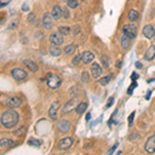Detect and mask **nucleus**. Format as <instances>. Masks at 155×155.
Masks as SVG:
<instances>
[{
	"mask_svg": "<svg viewBox=\"0 0 155 155\" xmlns=\"http://www.w3.org/2000/svg\"><path fill=\"white\" fill-rule=\"evenodd\" d=\"M50 42L52 45L55 46H60L63 44V37H62V34L60 32L59 33H53L50 35Z\"/></svg>",
	"mask_w": 155,
	"mask_h": 155,
	"instance_id": "9",
	"label": "nucleus"
},
{
	"mask_svg": "<svg viewBox=\"0 0 155 155\" xmlns=\"http://www.w3.org/2000/svg\"><path fill=\"white\" fill-rule=\"evenodd\" d=\"M77 103H78V99L75 98H75H73V99H71L69 101H67V102H66V104H64L63 109H62V112H63V113H65V114L71 112L73 109L77 108V107H75V106H78Z\"/></svg>",
	"mask_w": 155,
	"mask_h": 155,
	"instance_id": "10",
	"label": "nucleus"
},
{
	"mask_svg": "<svg viewBox=\"0 0 155 155\" xmlns=\"http://www.w3.org/2000/svg\"><path fill=\"white\" fill-rule=\"evenodd\" d=\"M52 16L55 20L61 19L63 17V10H61V7L59 5H54L53 10H52Z\"/></svg>",
	"mask_w": 155,
	"mask_h": 155,
	"instance_id": "13",
	"label": "nucleus"
},
{
	"mask_svg": "<svg viewBox=\"0 0 155 155\" xmlns=\"http://www.w3.org/2000/svg\"><path fill=\"white\" fill-rule=\"evenodd\" d=\"M81 80H82V82L86 83L88 82V80H89V73H88V71H83L82 73V77H81Z\"/></svg>",
	"mask_w": 155,
	"mask_h": 155,
	"instance_id": "31",
	"label": "nucleus"
},
{
	"mask_svg": "<svg viewBox=\"0 0 155 155\" xmlns=\"http://www.w3.org/2000/svg\"><path fill=\"white\" fill-rule=\"evenodd\" d=\"M40 144H42V142H40L39 140L34 139V138H31V139H29V141H28V145L33 146V147H39Z\"/></svg>",
	"mask_w": 155,
	"mask_h": 155,
	"instance_id": "27",
	"label": "nucleus"
},
{
	"mask_svg": "<svg viewBox=\"0 0 155 155\" xmlns=\"http://www.w3.org/2000/svg\"><path fill=\"white\" fill-rule=\"evenodd\" d=\"M138 79V78H139V75H136V73H132V75H131V79H132V81H134V79Z\"/></svg>",
	"mask_w": 155,
	"mask_h": 155,
	"instance_id": "42",
	"label": "nucleus"
},
{
	"mask_svg": "<svg viewBox=\"0 0 155 155\" xmlns=\"http://www.w3.org/2000/svg\"><path fill=\"white\" fill-rule=\"evenodd\" d=\"M139 17H140V14L138 10H130L128 12V20L130 22H134L136 21V20L139 19Z\"/></svg>",
	"mask_w": 155,
	"mask_h": 155,
	"instance_id": "19",
	"label": "nucleus"
},
{
	"mask_svg": "<svg viewBox=\"0 0 155 155\" xmlns=\"http://www.w3.org/2000/svg\"><path fill=\"white\" fill-rule=\"evenodd\" d=\"M136 68H142L143 67V65H142L141 62H136Z\"/></svg>",
	"mask_w": 155,
	"mask_h": 155,
	"instance_id": "40",
	"label": "nucleus"
},
{
	"mask_svg": "<svg viewBox=\"0 0 155 155\" xmlns=\"http://www.w3.org/2000/svg\"><path fill=\"white\" fill-rule=\"evenodd\" d=\"M87 108H88V103H86V102H80L77 106V108H75V112H77L78 114H83L85 111L87 110Z\"/></svg>",
	"mask_w": 155,
	"mask_h": 155,
	"instance_id": "21",
	"label": "nucleus"
},
{
	"mask_svg": "<svg viewBox=\"0 0 155 155\" xmlns=\"http://www.w3.org/2000/svg\"><path fill=\"white\" fill-rule=\"evenodd\" d=\"M79 5L77 0H68L67 1V6L71 7V8H75V7Z\"/></svg>",
	"mask_w": 155,
	"mask_h": 155,
	"instance_id": "29",
	"label": "nucleus"
},
{
	"mask_svg": "<svg viewBox=\"0 0 155 155\" xmlns=\"http://www.w3.org/2000/svg\"><path fill=\"white\" fill-rule=\"evenodd\" d=\"M25 131H26L25 127H21V128H19L18 130H16V131H15V134H16V136H21V134H25Z\"/></svg>",
	"mask_w": 155,
	"mask_h": 155,
	"instance_id": "34",
	"label": "nucleus"
},
{
	"mask_svg": "<svg viewBox=\"0 0 155 155\" xmlns=\"http://www.w3.org/2000/svg\"><path fill=\"white\" fill-rule=\"evenodd\" d=\"M47 84L49 86V88H51V89H57L61 85V79L56 75H51L48 78Z\"/></svg>",
	"mask_w": 155,
	"mask_h": 155,
	"instance_id": "2",
	"label": "nucleus"
},
{
	"mask_svg": "<svg viewBox=\"0 0 155 155\" xmlns=\"http://www.w3.org/2000/svg\"><path fill=\"white\" fill-rule=\"evenodd\" d=\"M22 99L18 96H12L6 100V106L10 109H16L21 106Z\"/></svg>",
	"mask_w": 155,
	"mask_h": 155,
	"instance_id": "8",
	"label": "nucleus"
},
{
	"mask_svg": "<svg viewBox=\"0 0 155 155\" xmlns=\"http://www.w3.org/2000/svg\"><path fill=\"white\" fill-rule=\"evenodd\" d=\"M111 79H112V75H106V77H103V78H101V79H99L98 83L100 85H102V86H104V85H107V84H109V83H110Z\"/></svg>",
	"mask_w": 155,
	"mask_h": 155,
	"instance_id": "26",
	"label": "nucleus"
},
{
	"mask_svg": "<svg viewBox=\"0 0 155 155\" xmlns=\"http://www.w3.org/2000/svg\"><path fill=\"white\" fill-rule=\"evenodd\" d=\"M57 129L62 134H67L71 129V123L67 120H61L57 123Z\"/></svg>",
	"mask_w": 155,
	"mask_h": 155,
	"instance_id": "6",
	"label": "nucleus"
},
{
	"mask_svg": "<svg viewBox=\"0 0 155 155\" xmlns=\"http://www.w3.org/2000/svg\"><path fill=\"white\" fill-rule=\"evenodd\" d=\"M129 39H130V38L127 37L125 34H123V36L121 37V40H120V42H121V47H122L123 49H127V48H128Z\"/></svg>",
	"mask_w": 155,
	"mask_h": 155,
	"instance_id": "22",
	"label": "nucleus"
},
{
	"mask_svg": "<svg viewBox=\"0 0 155 155\" xmlns=\"http://www.w3.org/2000/svg\"><path fill=\"white\" fill-rule=\"evenodd\" d=\"M138 86V84H136V82H132V84L129 86V88H128V90H127V93L128 94H132V91H134V87H136Z\"/></svg>",
	"mask_w": 155,
	"mask_h": 155,
	"instance_id": "33",
	"label": "nucleus"
},
{
	"mask_svg": "<svg viewBox=\"0 0 155 155\" xmlns=\"http://www.w3.org/2000/svg\"><path fill=\"white\" fill-rule=\"evenodd\" d=\"M145 150L148 153H154L155 152V134L147 140L145 144Z\"/></svg>",
	"mask_w": 155,
	"mask_h": 155,
	"instance_id": "7",
	"label": "nucleus"
},
{
	"mask_svg": "<svg viewBox=\"0 0 155 155\" xmlns=\"http://www.w3.org/2000/svg\"><path fill=\"white\" fill-rule=\"evenodd\" d=\"M63 12H64L63 16L65 17V18H69V15H68V12H67V10H63Z\"/></svg>",
	"mask_w": 155,
	"mask_h": 155,
	"instance_id": "41",
	"label": "nucleus"
},
{
	"mask_svg": "<svg viewBox=\"0 0 155 155\" xmlns=\"http://www.w3.org/2000/svg\"><path fill=\"white\" fill-rule=\"evenodd\" d=\"M123 34L129 37L130 39L134 38L136 36V27L132 24H127V25H124L122 28Z\"/></svg>",
	"mask_w": 155,
	"mask_h": 155,
	"instance_id": "3",
	"label": "nucleus"
},
{
	"mask_svg": "<svg viewBox=\"0 0 155 155\" xmlns=\"http://www.w3.org/2000/svg\"><path fill=\"white\" fill-rule=\"evenodd\" d=\"M150 94H151V91H149L148 94H147V96H146V99H149V98H150Z\"/></svg>",
	"mask_w": 155,
	"mask_h": 155,
	"instance_id": "44",
	"label": "nucleus"
},
{
	"mask_svg": "<svg viewBox=\"0 0 155 155\" xmlns=\"http://www.w3.org/2000/svg\"><path fill=\"white\" fill-rule=\"evenodd\" d=\"M143 34L145 35L146 38H153L155 36V29L152 25H146L143 28Z\"/></svg>",
	"mask_w": 155,
	"mask_h": 155,
	"instance_id": "12",
	"label": "nucleus"
},
{
	"mask_svg": "<svg viewBox=\"0 0 155 155\" xmlns=\"http://www.w3.org/2000/svg\"><path fill=\"white\" fill-rule=\"evenodd\" d=\"M73 143V139L71 136H66L64 139L60 140L58 142V149L59 150H67L68 148H71V146Z\"/></svg>",
	"mask_w": 155,
	"mask_h": 155,
	"instance_id": "4",
	"label": "nucleus"
},
{
	"mask_svg": "<svg viewBox=\"0 0 155 155\" xmlns=\"http://www.w3.org/2000/svg\"><path fill=\"white\" fill-rule=\"evenodd\" d=\"M90 118H91V114H90V113H88V115L86 116V120H87V121H89V120H90Z\"/></svg>",
	"mask_w": 155,
	"mask_h": 155,
	"instance_id": "43",
	"label": "nucleus"
},
{
	"mask_svg": "<svg viewBox=\"0 0 155 155\" xmlns=\"http://www.w3.org/2000/svg\"><path fill=\"white\" fill-rule=\"evenodd\" d=\"M24 64H25L26 67L28 68L30 71H33V73L37 71V69H38L37 64H36L34 61H32V60H29V59H27V60H24Z\"/></svg>",
	"mask_w": 155,
	"mask_h": 155,
	"instance_id": "17",
	"label": "nucleus"
},
{
	"mask_svg": "<svg viewBox=\"0 0 155 155\" xmlns=\"http://www.w3.org/2000/svg\"><path fill=\"white\" fill-rule=\"evenodd\" d=\"M12 75L15 80L17 81H22L25 80L27 78V73L22 68H14L12 71Z\"/></svg>",
	"mask_w": 155,
	"mask_h": 155,
	"instance_id": "5",
	"label": "nucleus"
},
{
	"mask_svg": "<svg viewBox=\"0 0 155 155\" xmlns=\"http://www.w3.org/2000/svg\"><path fill=\"white\" fill-rule=\"evenodd\" d=\"M18 122H19V114L14 109L5 111L1 115V124L5 128H12Z\"/></svg>",
	"mask_w": 155,
	"mask_h": 155,
	"instance_id": "1",
	"label": "nucleus"
},
{
	"mask_svg": "<svg viewBox=\"0 0 155 155\" xmlns=\"http://www.w3.org/2000/svg\"><path fill=\"white\" fill-rule=\"evenodd\" d=\"M117 147H118V144H115V146H114L113 148L110 149V151L108 152V154H112V153H114V151H115V149L117 148Z\"/></svg>",
	"mask_w": 155,
	"mask_h": 155,
	"instance_id": "38",
	"label": "nucleus"
},
{
	"mask_svg": "<svg viewBox=\"0 0 155 155\" xmlns=\"http://www.w3.org/2000/svg\"><path fill=\"white\" fill-rule=\"evenodd\" d=\"M53 16L50 15L49 12H46L44 16H42V25L45 26L47 29H51L53 27Z\"/></svg>",
	"mask_w": 155,
	"mask_h": 155,
	"instance_id": "11",
	"label": "nucleus"
},
{
	"mask_svg": "<svg viewBox=\"0 0 155 155\" xmlns=\"http://www.w3.org/2000/svg\"><path fill=\"white\" fill-rule=\"evenodd\" d=\"M59 108H60V106H59L58 102H54L51 106V108H50V110H49V116L52 120L57 119V111H58Z\"/></svg>",
	"mask_w": 155,
	"mask_h": 155,
	"instance_id": "14",
	"label": "nucleus"
},
{
	"mask_svg": "<svg viewBox=\"0 0 155 155\" xmlns=\"http://www.w3.org/2000/svg\"><path fill=\"white\" fill-rule=\"evenodd\" d=\"M22 10H23L24 12H28V10H29V7L27 6V4H24L23 7H22Z\"/></svg>",
	"mask_w": 155,
	"mask_h": 155,
	"instance_id": "39",
	"label": "nucleus"
},
{
	"mask_svg": "<svg viewBox=\"0 0 155 155\" xmlns=\"http://www.w3.org/2000/svg\"><path fill=\"white\" fill-rule=\"evenodd\" d=\"M34 19H35V15L33 14V12H31V14L28 16V21L30 22V23H32V22L34 21Z\"/></svg>",
	"mask_w": 155,
	"mask_h": 155,
	"instance_id": "36",
	"label": "nucleus"
},
{
	"mask_svg": "<svg viewBox=\"0 0 155 155\" xmlns=\"http://www.w3.org/2000/svg\"><path fill=\"white\" fill-rule=\"evenodd\" d=\"M93 59H94V55L92 54L91 52L86 51V52H84V53H83V55H82V61L84 62L85 64L90 63L91 61H93Z\"/></svg>",
	"mask_w": 155,
	"mask_h": 155,
	"instance_id": "18",
	"label": "nucleus"
},
{
	"mask_svg": "<svg viewBox=\"0 0 155 155\" xmlns=\"http://www.w3.org/2000/svg\"><path fill=\"white\" fill-rule=\"evenodd\" d=\"M145 60L147 61H151L155 58V46H151L145 53V56H144Z\"/></svg>",
	"mask_w": 155,
	"mask_h": 155,
	"instance_id": "16",
	"label": "nucleus"
},
{
	"mask_svg": "<svg viewBox=\"0 0 155 155\" xmlns=\"http://www.w3.org/2000/svg\"><path fill=\"white\" fill-rule=\"evenodd\" d=\"M58 30L62 35H68V34L71 33V28L67 27V26H61V27L58 28Z\"/></svg>",
	"mask_w": 155,
	"mask_h": 155,
	"instance_id": "25",
	"label": "nucleus"
},
{
	"mask_svg": "<svg viewBox=\"0 0 155 155\" xmlns=\"http://www.w3.org/2000/svg\"><path fill=\"white\" fill-rule=\"evenodd\" d=\"M12 0H0V6L3 7V6H6L8 3L10 2Z\"/></svg>",
	"mask_w": 155,
	"mask_h": 155,
	"instance_id": "35",
	"label": "nucleus"
},
{
	"mask_svg": "<svg viewBox=\"0 0 155 155\" xmlns=\"http://www.w3.org/2000/svg\"><path fill=\"white\" fill-rule=\"evenodd\" d=\"M49 51H50V54H51L52 56H54V57H58L59 55L61 54V50L59 49V48L55 45H52L51 47H50Z\"/></svg>",
	"mask_w": 155,
	"mask_h": 155,
	"instance_id": "20",
	"label": "nucleus"
},
{
	"mask_svg": "<svg viewBox=\"0 0 155 155\" xmlns=\"http://www.w3.org/2000/svg\"><path fill=\"white\" fill-rule=\"evenodd\" d=\"M75 51V47L73 45H67L66 47H64V53L66 55H73Z\"/></svg>",
	"mask_w": 155,
	"mask_h": 155,
	"instance_id": "24",
	"label": "nucleus"
},
{
	"mask_svg": "<svg viewBox=\"0 0 155 155\" xmlns=\"http://www.w3.org/2000/svg\"><path fill=\"white\" fill-rule=\"evenodd\" d=\"M134 113H136V112H132V113L129 115V117H128V126H132V124H134Z\"/></svg>",
	"mask_w": 155,
	"mask_h": 155,
	"instance_id": "32",
	"label": "nucleus"
},
{
	"mask_svg": "<svg viewBox=\"0 0 155 155\" xmlns=\"http://www.w3.org/2000/svg\"><path fill=\"white\" fill-rule=\"evenodd\" d=\"M15 144V142L10 139H2L0 141V146L1 147H10V146H12Z\"/></svg>",
	"mask_w": 155,
	"mask_h": 155,
	"instance_id": "23",
	"label": "nucleus"
},
{
	"mask_svg": "<svg viewBox=\"0 0 155 155\" xmlns=\"http://www.w3.org/2000/svg\"><path fill=\"white\" fill-rule=\"evenodd\" d=\"M101 73H102V68L99 66L98 63H93L91 66V73H92V77L93 78H98L99 75H101Z\"/></svg>",
	"mask_w": 155,
	"mask_h": 155,
	"instance_id": "15",
	"label": "nucleus"
},
{
	"mask_svg": "<svg viewBox=\"0 0 155 155\" xmlns=\"http://www.w3.org/2000/svg\"><path fill=\"white\" fill-rule=\"evenodd\" d=\"M81 60H82V55H75L73 59V65H78L81 62Z\"/></svg>",
	"mask_w": 155,
	"mask_h": 155,
	"instance_id": "30",
	"label": "nucleus"
},
{
	"mask_svg": "<svg viewBox=\"0 0 155 155\" xmlns=\"http://www.w3.org/2000/svg\"><path fill=\"white\" fill-rule=\"evenodd\" d=\"M100 60H101V63H102L103 67L108 68L109 67V58L108 57H107L106 55H103V56H101Z\"/></svg>",
	"mask_w": 155,
	"mask_h": 155,
	"instance_id": "28",
	"label": "nucleus"
},
{
	"mask_svg": "<svg viewBox=\"0 0 155 155\" xmlns=\"http://www.w3.org/2000/svg\"><path fill=\"white\" fill-rule=\"evenodd\" d=\"M113 101H114V98H113V97H111V98L109 99L108 103H107V108H110V107L112 106V103H113Z\"/></svg>",
	"mask_w": 155,
	"mask_h": 155,
	"instance_id": "37",
	"label": "nucleus"
}]
</instances>
